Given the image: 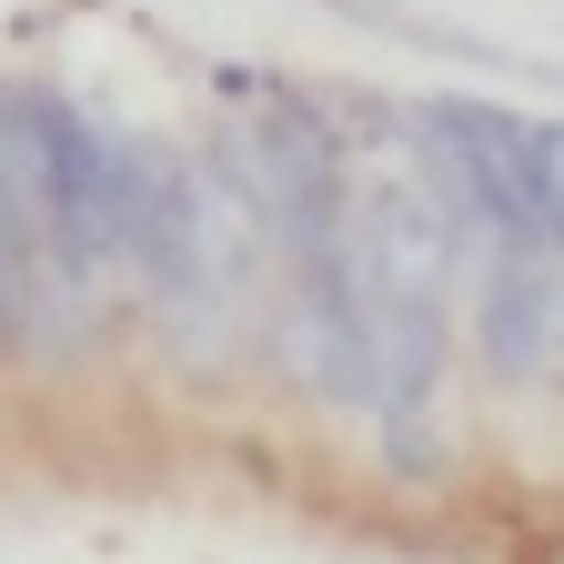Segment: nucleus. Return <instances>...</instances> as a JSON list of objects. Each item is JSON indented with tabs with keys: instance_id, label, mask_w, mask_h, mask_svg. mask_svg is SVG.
Listing matches in <instances>:
<instances>
[{
	"instance_id": "nucleus-1",
	"label": "nucleus",
	"mask_w": 564,
	"mask_h": 564,
	"mask_svg": "<svg viewBox=\"0 0 564 564\" xmlns=\"http://www.w3.org/2000/svg\"><path fill=\"white\" fill-rule=\"evenodd\" d=\"M423 121V172L454 202L464 242H505V252H554L564 242V141L554 121L514 111V101H474V91H434L413 111Z\"/></svg>"
},
{
	"instance_id": "nucleus-2",
	"label": "nucleus",
	"mask_w": 564,
	"mask_h": 564,
	"mask_svg": "<svg viewBox=\"0 0 564 564\" xmlns=\"http://www.w3.org/2000/svg\"><path fill=\"white\" fill-rule=\"evenodd\" d=\"M554 323H564V282L554 252H505L494 242L474 272V352L505 393H534L554 373Z\"/></svg>"
},
{
	"instance_id": "nucleus-3",
	"label": "nucleus",
	"mask_w": 564,
	"mask_h": 564,
	"mask_svg": "<svg viewBox=\"0 0 564 564\" xmlns=\"http://www.w3.org/2000/svg\"><path fill=\"white\" fill-rule=\"evenodd\" d=\"M333 21H352V31H383V41H403V51H434V61H474V70H514V51L505 41H484L474 21H434V11H403V0H323Z\"/></svg>"
}]
</instances>
